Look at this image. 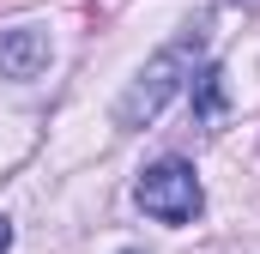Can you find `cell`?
<instances>
[{
	"mask_svg": "<svg viewBox=\"0 0 260 254\" xmlns=\"http://www.w3.org/2000/svg\"><path fill=\"white\" fill-rule=\"evenodd\" d=\"M139 212L145 218H157V224H194L200 206H206V188H200L194 164H182V157H164V164H151L145 176H139Z\"/></svg>",
	"mask_w": 260,
	"mask_h": 254,
	"instance_id": "2",
	"label": "cell"
},
{
	"mask_svg": "<svg viewBox=\"0 0 260 254\" xmlns=\"http://www.w3.org/2000/svg\"><path fill=\"white\" fill-rule=\"evenodd\" d=\"M49 30L43 24H12L0 30V79H37L49 73Z\"/></svg>",
	"mask_w": 260,
	"mask_h": 254,
	"instance_id": "3",
	"label": "cell"
},
{
	"mask_svg": "<svg viewBox=\"0 0 260 254\" xmlns=\"http://www.w3.org/2000/svg\"><path fill=\"white\" fill-rule=\"evenodd\" d=\"M188 91H194V115L200 121H218V115H224V73H218V67H200Z\"/></svg>",
	"mask_w": 260,
	"mask_h": 254,
	"instance_id": "4",
	"label": "cell"
},
{
	"mask_svg": "<svg viewBox=\"0 0 260 254\" xmlns=\"http://www.w3.org/2000/svg\"><path fill=\"white\" fill-rule=\"evenodd\" d=\"M12 248V224H6V218H0V254Z\"/></svg>",
	"mask_w": 260,
	"mask_h": 254,
	"instance_id": "5",
	"label": "cell"
},
{
	"mask_svg": "<svg viewBox=\"0 0 260 254\" xmlns=\"http://www.w3.org/2000/svg\"><path fill=\"white\" fill-rule=\"evenodd\" d=\"M206 61V30H188V37H176V43H164L151 61L133 73V85L115 97V127L121 133H139V127H151L164 115V103L188 85Z\"/></svg>",
	"mask_w": 260,
	"mask_h": 254,
	"instance_id": "1",
	"label": "cell"
}]
</instances>
